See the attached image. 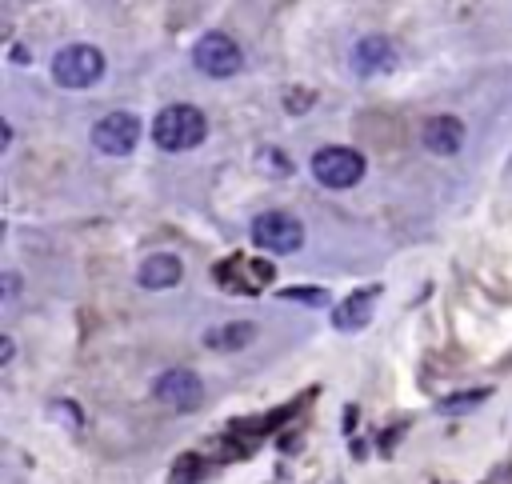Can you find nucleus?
<instances>
[{
	"label": "nucleus",
	"mask_w": 512,
	"mask_h": 484,
	"mask_svg": "<svg viewBox=\"0 0 512 484\" xmlns=\"http://www.w3.org/2000/svg\"><path fill=\"white\" fill-rule=\"evenodd\" d=\"M484 400V392H464V396H452V400H444V412H464L468 404H480Z\"/></svg>",
	"instance_id": "4468645a"
},
{
	"label": "nucleus",
	"mask_w": 512,
	"mask_h": 484,
	"mask_svg": "<svg viewBox=\"0 0 512 484\" xmlns=\"http://www.w3.org/2000/svg\"><path fill=\"white\" fill-rule=\"evenodd\" d=\"M396 64V48H392V40H384V36H364L356 48H352V68H356V76H380V72H388Z\"/></svg>",
	"instance_id": "1a4fd4ad"
},
{
	"label": "nucleus",
	"mask_w": 512,
	"mask_h": 484,
	"mask_svg": "<svg viewBox=\"0 0 512 484\" xmlns=\"http://www.w3.org/2000/svg\"><path fill=\"white\" fill-rule=\"evenodd\" d=\"M364 156L356 148H344V144H328L312 156V176L324 184V188H352L364 180Z\"/></svg>",
	"instance_id": "20e7f679"
},
{
	"label": "nucleus",
	"mask_w": 512,
	"mask_h": 484,
	"mask_svg": "<svg viewBox=\"0 0 512 484\" xmlns=\"http://www.w3.org/2000/svg\"><path fill=\"white\" fill-rule=\"evenodd\" d=\"M260 164H268V168H276V172H292V160H288L280 148H264V152H260Z\"/></svg>",
	"instance_id": "ddd939ff"
},
{
	"label": "nucleus",
	"mask_w": 512,
	"mask_h": 484,
	"mask_svg": "<svg viewBox=\"0 0 512 484\" xmlns=\"http://www.w3.org/2000/svg\"><path fill=\"white\" fill-rule=\"evenodd\" d=\"M252 340H256V324H248V320H228V324H216L204 332V344L216 352H240Z\"/></svg>",
	"instance_id": "9b49d317"
},
{
	"label": "nucleus",
	"mask_w": 512,
	"mask_h": 484,
	"mask_svg": "<svg viewBox=\"0 0 512 484\" xmlns=\"http://www.w3.org/2000/svg\"><path fill=\"white\" fill-rule=\"evenodd\" d=\"M252 244L272 252V256H288V252H300L304 244V224L288 212H264L252 220Z\"/></svg>",
	"instance_id": "39448f33"
},
{
	"label": "nucleus",
	"mask_w": 512,
	"mask_h": 484,
	"mask_svg": "<svg viewBox=\"0 0 512 484\" xmlns=\"http://www.w3.org/2000/svg\"><path fill=\"white\" fill-rule=\"evenodd\" d=\"M52 76L60 88H88L104 76V52L92 44H68L52 60Z\"/></svg>",
	"instance_id": "f03ea898"
},
{
	"label": "nucleus",
	"mask_w": 512,
	"mask_h": 484,
	"mask_svg": "<svg viewBox=\"0 0 512 484\" xmlns=\"http://www.w3.org/2000/svg\"><path fill=\"white\" fill-rule=\"evenodd\" d=\"M8 360H12V336L0 340V364H8Z\"/></svg>",
	"instance_id": "f3484780"
},
{
	"label": "nucleus",
	"mask_w": 512,
	"mask_h": 484,
	"mask_svg": "<svg viewBox=\"0 0 512 484\" xmlns=\"http://www.w3.org/2000/svg\"><path fill=\"white\" fill-rule=\"evenodd\" d=\"M308 100H312V92H304V88H300L296 96H284V108H288V112H300Z\"/></svg>",
	"instance_id": "2eb2a0df"
},
{
	"label": "nucleus",
	"mask_w": 512,
	"mask_h": 484,
	"mask_svg": "<svg viewBox=\"0 0 512 484\" xmlns=\"http://www.w3.org/2000/svg\"><path fill=\"white\" fill-rule=\"evenodd\" d=\"M140 140V120L132 112H108L92 124V144L104 156H128Z\"/></svg>",
	"instance_id": "423d86ee"
},
{
	"label": "nucleus",
	"mask_w": 512,
	"mask_h": 484,
	"mask_svg": "<svg viewBox=\"0 0 512 484\" xmlns=\"http://www.w3.org/2000/svg\"><path fill=\"white\" fill-rule=\"evenodd\" d=\"M208 136V120L192 104H168L152 120V140L160 152H188Z\"/></svg>",
	"instance_id": "f257e3e1"
},
{
	"label": "nucleus",
	"mask_w": 512,
	"mask_h": 484,
	"mask_svg": "<svg viewBox=\"0 0 512 484\" xmlns=\"http://www.w3.org/2000/svg\"><path fill=\"white\" fill-rule=\"evenodd\" d=\"M16 288H20V276H16V272H4V300H12Z\"/></svg>",
	"instance_id": "dca6fc26"
},
{
	"label": "nucleus",
	"mask_w": 512,
	"mask_h": 484,
	"mask_svg": "<svg viewBox=\"0 0 512 484\" xmlns=\"http://www.w3.org/2000/svg\"><path fill=\"white\" fill-rule=\"evenodd\" d=\"M336 328L340 332H348V328H360V324H368V296H352V300H344L340 308H336Z\"/></svg>",
	"instance_id": "f8f14e48"
},
{
	"label": "nucleus",
	"mask_w": 512,
	"mask_h": 484,
	"mask_svg": "<svg viewBox=\"0 0 512 484\" xmlns=\"http://www.w3.org/2000/svg\"><path fill=\"white\" fill-rule=\"evenodd\" d=\"M12 60H16V64H28V52H24L20 44H12Z\"/></svg>",
	"instance_id": "a211bd4d"
},
{
	"label": "nucleus",
	"mask_w": 512,
	"mask_h": 484,
	"mask_svg": "<svg viewBox=\"0 0 512 484\" xmlns=\"http://www.w3.org/2000/svg\"><path fill=\"white\" fill-rule=\"evenodd\" d=\"M420 144L432 156H456L464 148V124L456 116H428L420 128Z\"/></svg>",
	"instance_id": "6e6552de"
},
{
	"label": "nucleus",
	"mask_w": 512,
	"mask_h": 484,
	"mask_svg": "<svg viewBox=\"0 0 512 484\" xmlns=\"http://www.w3.org/2000/svg\"><path fill=\"white\" fill-rule=\"evenodd\" d=\"M192 64L212 76V80H224V76H236L244 68V52L240 44L228 36V32H204L192 48Z\"/></svg>",
	"instance_id": "7ed1b4c3"
},
{
	"label": "nucleus",
	"mask_w": 512,
	"mask_h": 484,
	"mask_svg": "<svg viewBox=\"0 0 512 484\" xmlns=\"http://www.w3.org/2000/svg\"><path fill=\"white\" fill-rule=\"evenodd\" d=\"M180 276H184V268H180V260H176L172 252H152V256L136 268V280H140V288H148V292L176 288Z\"/></svg>",
	"instance_id": "9d476101"
},
{
	"label": "nucleus",
	"mask_w": 512,
	"mask_h": 484,
	"mask_svg": "<svg viewBox=\"0 0 512 484\" xmlns=\"http://www.w3.org/2000/svg\"><path fill=\"white\" fill-rule=\"evenodd\" d=\"M152 392H156L160 404H168V408H176V412H192V408L204 400V384H200V376L188 372V368H168V372H160V380L152 384Z\"/></svg>",
	"instance_id": "0eeeda50"
}]
</instances>
